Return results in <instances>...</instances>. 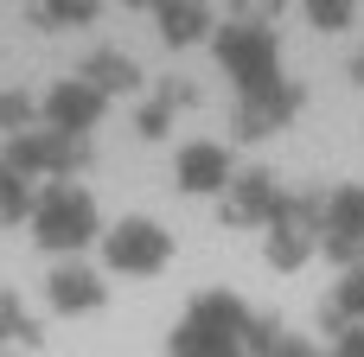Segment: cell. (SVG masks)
<instances>
[{
    "label": "cell",
    "mask_w": 364,
    "mask_h": 357,
    "mask_svg": "<svg viewBox=\"0 0 364 357\" xmlns=\"http://www.w3.org/2000/svg\"><path fill=\"white\" fill-rule=\"evenodd\" d=\"M0 357H364V0H0Z\"/></svg>",
    "instance_id": "cell-1"
}]
</instances>
